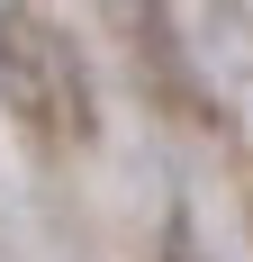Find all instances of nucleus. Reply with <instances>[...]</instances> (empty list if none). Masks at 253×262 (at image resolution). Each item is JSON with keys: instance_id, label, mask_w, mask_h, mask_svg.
<instances>
[{"instance_id": "f257e3e1", "label": "nucleus", "mask_w": 253, "mask_h": 262, "mask_svg": "<svg viewBox=\"0 0 253 262\" xmlns=\"http://www.w3.org/2000/svg\"><path fill=\"white\" fill-rule=\"evenodd\" d=\"M54 46L64 36H46L27 18V0H0V100H9V118L36 145H54V127H64V108H54Z\"/></svg>"}, {"instance_id": "f03ea898", "label": "nucleus", "mask_w": 253, "mask_h": 262, "mask_svg": "<svg viewBox=\"0 0 253 262\" xmlns=\"http://www.w3.org/2000/svg\"><path fill=\"white\" fill-rule=\"evenodd\" d=\"M100 9H109V27H118L145 63H163V73H172V27H163V0H100Z\"/></svg>"}, {"instance_id": "7ed1b4c3", "label": "nucleus", "mask_w": 253, "mask_h": 262, "mask_svg": "<svg viewBox=\"0 0 253 262\" xmlns=\"http://www.w3.org/2000/svg\"><path fill=\"white\" fill-rule=\"evenodd\" d=\"M154 262H208V253H199V244H190V226H181V217H172V235H163V253H154Z\"/></svg>"}]
</instances>
